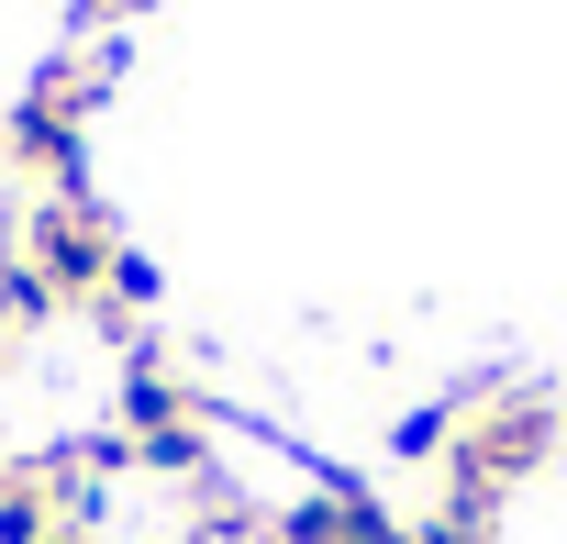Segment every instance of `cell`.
Wrapping results in <instances>:
<instances>
[{
  "instance_id": "obj_1",
  "label": "cell",
  "mask_w": 567,
  "mask_h": 544,
  "mask_svg": "<svg viewBox=\"0 0 567 544\" xmlns=\"http://www.w3.org/2000/svg\"><path fill=\"white\" fill-rule=\"evenodd\" d=\"M112 255H123V244H112L79 200H45V211H34V279H45L56 301H68V290H112Z\"/></svg>"
},
{
  "instance_id": "obj_2",
  "label": "cell",
  "mask_w": 567,
  "mask_h": 544,
  "mask_svg": "<svg viewBox=\"0 0 567 544\" xmlns=\"http://www.w3.org/2000/svg\"><path fill=\"white\" fill-rule=\"evenodd\" d=\"M45 544H90V533H79V522H56V533H45Z\"/></svg>"
}]
</instances>
